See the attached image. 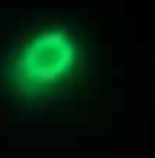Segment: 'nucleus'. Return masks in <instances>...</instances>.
I'll return each instance as SVG.
<instances>
[{
    "mask_svg": "<svg viewBox=\"0 0 155 158\" xmlns=\"http://www.w3.org/2000/svg\"><path fill=\"white\" fill-rule=\"evenodd\" d=\"M89 75L86 40L75 26L40 20L0 52V101L17 112L40 115L63 106Z\"/></svg>",
    "mask_w": 155,
    "mask_h": 158,
    "instance_id": "1",
    "label": "nucleus"
}]
</instances>
